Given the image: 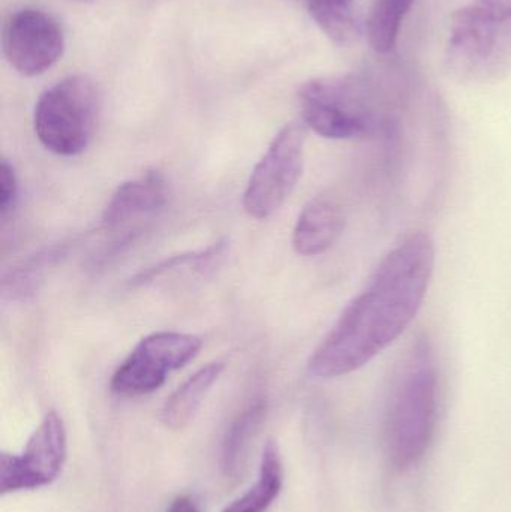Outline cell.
Here are the masks:
<instances>
[{
	"mask_svg": "<svg viewBox=\"0 0 511 512\" xmlns=\"http://www.w3.org/2000/svg\"><path fill=\"white\" fill-rule=\"evenodd\" d=\"M434 267L435 246L428 234H413L396 246L314 349L309 375L341 378L386 351L422 309Z\"/></svg>",
	"mask_w": 511,
	"mask_h": 512,
	"instance_id": "obj_1",
	"label": "cell"
},
{
	"mask_svg": "<svg viewBox=\"0 0 511 512\" xmlns=\"http://www.w3.org/2000/svg\"><path fill=\"white\" fill-rule=\"evenodd\" d=\"M438 415V369L434 346L417 337L393 378L384 414V448L395 471L422 460L434 438Z\"/></svg>",
	"mask_w": 511,
	"mask_h": 512,
	"instance_id": "obj_2",
	"label": "cell"
},
{
	"mask_svg": "<svg viewBox=\"0 0 511 512\" xmlns=\"http://www.w3.org/2000/svg\"><path fill=\"white\" fill-rule=\"evenodd\" d=\"M446 68L468 84H492L511 71V0H471L453 14Z\"/></svg>",
	"mask_w": 511,
	"mask_h": 512,
	"instance_id": "obj_3",
	"label": "cell"
},
{
	"mask_svg": "<svg viewBox=\"0 0 511 512\" xmlns=\"http://www.w3.org/2000/svg\"><path fill=\"white\" fill-rule=\"evenodd\" d=\"M302 122L327 140L371 137L389 128L374 87L356 75L315 78L299 90Z\"/></svg>",
	"mask_w": 511,
	"mask_h": 512,
	"instance_id": "obj_4",
	"label": "cell"
},
{
	"mask_svg": "<svg viewBox=\"0 0 511 512\" xmlns=\"http://www.w3.org/2000/svg\"><path fill=\"white\" fill-rule=\"evenodd\" d=\"M99 96L89 78L74 75L39 96L33 114L36 137L45 149L63 158L89 147L98 123Z\"/></svg>",
	"mask_w": 511,
	"mask_h": 512,
	"instance_id": "obj_5",
	"label": "cell"
},
{
	"mask_svg": "<svg viewBox=\"0 0 511 512\" xmlns=\"http://www.w3.org/2000/svg\"><path fill=\"white\" fill-rule=\"evenodd\" d=\"M308 128L303 122L287 123L273 138L249 177L243 209L264 221L275 215L302 176Z\"/></svg>",
	"mask_w": 511,
	"mask_h": 512,
	"instance_id": "obj_6",
	"label": "cell"
},
{
	"mask_svg": "<svg viewBox=\"0 0 511 512\" xmlns=\"http://www.w3.org/2000/svg\"><path fill=\"white\" fill-rule=\"evenodd\" d=\"M203 340L191 333L156 331L143 337L117 367L110 388L122 397L155 393L171 372L182 369L200 354Z\"/></svg>",
	"mask_w": 511,
	"mask_h": 512,
	"instance_id": "obj_7",
	"label": "cell"
},
{
	"mask_svg": "<svg viewBox=\"0 0 511 512\" xmlns=\"http://www.w3.org/2000/svg\"><path fill=\"white\" fill-rule=\"evenodd\" d=\"M68 454L65 424L57 412L45 415L21 454H0V493L36 490L62 474Z\"/></svg>",
	"mask_w": 511,
	"mask_h": 512,
	"instance_id": "obj_8",
	"label": "cell"
},
{
	"mask_svg": "<svg viewBox=\"0 0 511 512\" xmlns=\"http://www.w3.org/2000/svg\"><path fill=\"white\" fill-rule=\"evenodd\" d=\"M2 42L9 65L21 75L36 77L59 62L65 48V35L50 14L26 8L8 18Z\"/></svg>",
	"mask_w": 511,
	"mask_h": 512,
	"instance_id": "obj_9",
	"label": "cell"
},
{
	"mask_svg": "<svg viewBox=\"0 0 511 512\" xmlns=\"http://www.w3.org/2000/svg\"><path fill=\"white\" fill-rule=\"evenodd\" d=\"M167 201L168 185L164 174L147 170L116 189L105 207L102 222L107 230H119L161 212Z\"/></svg>",
	"mask_w": 511,
	"mask_h": 512,
	"instance_id": "obj_10",
	"label": "cell"
},
{
	"mask_svg": "<svg viewBox=\"0 0 511 512\" xmlns=\"http://www.w3.org/2000/svg\"><path fill=\"white\" fill-rule=\"evenodd\" d=\"M345 218L338 203L326 197L309 201L293 230V248L300 256H318L329 251L344 231Z\"/></svg>",
	"mask_w": 511,
	"mask_h": 512,
	"instance_id": "obj_11",
	"label": "cell"
},
{
	"mask_svg": "<svg viewBox=\"0 0 511 512\" xmlns=\"http://www.w3.org/2000/svg\"><path fill=\"white\" fill-rule=\"evenodd\" d=\"M224 370L225 364L215 361L189 376L162 406V424L170 430L188 427Z\"/></svg>",
	"mask_w": 511,
	"mask_h": 512,
	"instance_id": "obj_12",
	"label": "cell"
},
{
	"mask_svg": "<svg viewBox=\"0 0 511 512\" xmlns=\"http://www.w3.org/2000/svg\"><path fill=\"white\" fill-rule=\"evenodd\" d=\"M284 468L276 442L269 441L261 456L257 483L222 512H267L281 495Z\"/></svg>",
	"mask_w": 511,
	"mask_h": 512,
	"instance_id": "obj_13",
	"label": "cell"
},
{
	"mask_svg": "<svg viewBox=\"0 0 511 512\" xmlns=\"http://www.w3.org/2000/svg\"><path fill=\"white\" fill-rule=\"evenodd\" d=\"M267 403L257 399L236 415L222 441L221 468L227 477H237L255 433L264 423Z\"/></svg>",
	"mask_w": 511,
	"mask_h": 512,
	"instance_id": "obj_14",
	"label": "cell"
},
{
	"mask_svg": "<svg viewBox=\"0 0 511 512\" xmlns=\"http://www.w3.org/2000/svg\"><path fill=\"white\" fill-rule=\"evenodd\" d=\"M312 20L321 32L341 47L353 44L360 36L357 0H305Z\"/></svg>",
	"mask_w": 511,
	"mask_h": 512,
	"instance_id": "obj_15",
	"label": "cell"
},
{
	"mask_svg": "<svg viewBox=\"0 0 511 512\" xmlns=\"http://www.w3.org/2000/svg\"><path fill=\"white\" fill-rule=\"evenodd\" d=\"M65 255V246L42 249L11 267L3 276L2 294L8 300H26L38 291L47 271Z\"/></svg>",
	"mask_w": 511,
	"mask_h": 512,
	"instance_id": "obj_16",
	"label": "cell"
},
{
	"mask_svg": "<svg viewBox=\"0 0 511 512\" xmlns=\"http://www.w3.org/2000/svg\"><path fill=\"white\" fill-rule=\"evenodd\" d=\"M227 240H219L213 245L207 246L200 251L183 252V254L168 256L156 264L150 265L146 270L135 274L131 279V286H143L155 282L167 274L176 273L180 270H191L194 273L206 274L218 267L225 254H227Z\"/></svg>",
	"mask_w": 511,
	"mask_h": 512,
	"instance_id": "obj_17",
	"label": "cell"
},
{
	"mask_svg": "<svg viewBox=\"0 0 511 512\" xmlns=\"http://www.w3.org/2000/svg\"><path fill=\"white\" fill-rule=\"evenodd\" d=\"M416 0H375L368 18V38L377 53L386 54L398 42L402 21Z\"/></svg>",
	"mask_w": 511,
	"mask_h": 512,
	"instance_id": "obj_18",
	"label": "cell"
},
{
	"mask_svg": "<svg viewBox=\"0 0 511 512\" xmlns=\"http://www.w3.org/2000/svg\"><path fill=\"white\" fill-rule=\"evenodd\" d=\"M18 198V179L14 165L2 159L0 162V215L5 218L14 210Z\"/></svg>",
	"mask_w": 511,
	"mask_h": 512,
	"instance_id": "obj_19",
	"label": "cell"
},
{
	"mask_svg": "<svg viewBox=\"0 0 511 512\" xmlns=\"http://www.w3.org/2000/svg\"><path fill=\"white\" fill-rule=\"evenodd\" d=\"M167 512H200L197 505L188 496H179L171 502Z\"/></svg>",
	"mask_w": 511,
	"mask_h": 512,
	"instance_id": "obj_20",
	"label": "cell"
},
{
	"mask_svg": "<svg viewBox=\"0 0 511 512\" xmlns=\"http://www.w3.org/2000/svg\"><path fill=\"white\" fill-rule=\"evenodd\" d=\"M77 2H90V0H77Z\"/></svg>",
	"mask_w": 511,
	"mask_h": 512,
	"instance_id": "obj_21",
	"label": "cell"
}]
</instances>
